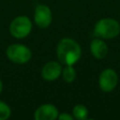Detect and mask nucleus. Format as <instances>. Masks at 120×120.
<instances>
[{
  "label": "nucleus",
  "instance_id": "obj_14",
  "mask_svg": "<svg viewBox=\"0 0 120 120\" xmlns=\"http://www.w3.org/2000/svg\"><path fill=\"white\" fill-rule=\"evenodd\" d=\"M2 89H3V83H2V81L0 80V93L2 92Z\"/></svg>",
  "mask_w": 120,
  "mask_h": 120
},
{
  "label": "nucleus",
  "instance_id": "obj_12",
  "mask_svg": "<svg viewBox=\"0 0 120 120\" xmlns=\"http://www.w3.org/2000/svg\"><path fill=\"white\" fill-rule=\"evenodd\" d=\"M11 114V110L9 106L4 101L0 100V120L8 119Z\"/></svg>",
  "mask_w": 120,
  "mask_h": 120
},
{
  "label": "nucleus",
  "instance_id": "obj_6",
  "mask_svg": "<svg viewBox=\"0 0 120 120\" xmlns=\"http://www.w3.org/2000/svg\"><path fill=\"white\" fill-rule=\"evenodd\" d=\"M34 19L36 24L38 27L40 28L48 27L51 24L52 19V15L50 8L46 5H38L35 9Z\"/></svg>",
  "mask_w": 120,
  "mask_h": 120
},
{
  "label": "nucleus",
  "instance_id": "obj_5",
  "mask_svg": "<svg viewBox=\"0 0 120 120\" xmlns=\"http://www.w3.org/2000/svg\"><path fill=\"white\" fill-rule=\"evenodd\" d=\"M118 76L117 73L112 68L104 69L98 78V84L103 92H111L117 85Z\"/></svg>",
  "mask_w": 120,
  "mask_h": 120
},
{
  "label": "nucleus",
  "instance_id": "obj_9",
  "mask_svg": "<svg viewBox=\"0 0 120 120\" xmlns=\"http://www.w3.org/2000/svg\"><path fill=\"white\" fill-rule=\"evenodd\" d=\"M90 51L97 59H103L108 54V46L100 38H94L90 43Z\"/></svg>",
  "mask_w": 120,
  "mask_h": 120
},
{
  "label": "nucleus",
  "instance_id": "obj_10",
  "mask_svg": "<svg viewBox=\"0 0 120 120\" xmlns=\"http://www.w3.org/2000/svg\"><path fill=\"white\" fill-rule=\"evenodd\" d=\"M62 76L66 82H72L76 78V70L72 67V65H66L64 69L62 70Z\"/></svg>",
  "mask_w": 120,
  "mask_h": 120
},
{
  "label": "nucleus",
  "instance_id": "obj_3",
  "mask_svg": "<svg viewBox=\"0 0 120 120\" xmlns=\"http://www.w3.org/2000/svg\"><path fill=\"white\" fill-rule=\"evenodd\" d=\"M7 56L13 63L24 64L30 60L32 53L30 49L22 44H11L7 49Z\"/></svg>",
  "mask_w": 120,
  "mask_h": 120
},
{
  "label": "nucleus",
  "instance_id": "obj_8",
  "mask_svg": "<svg viewBox=\"0 0 120 120\" xmlns=\"http://www.w3.org/2000/svg\"><path fill=\"white\" fill-rule=\"evenodd\" d=\"M62 73V67L56 61H50L44 65L41 70V76L46 81H54Z\"/></svg>",
  "mask_w": 120,
  "mask_h": 120
},
{
  "label": "nucleus",
  "instance_id": "obj_7",
  "mask_svg": "<svg viewBox=\"0 0 120 120\" xmlns=\"http://www.w3.org/2000/svg\"><path fill=\"white\" fill-rule=\"evenodd\" d=\"M58 110L52 104H42L34 113L36 120H54L58 117Z\"/></svg>",
  "mask_w": 120,
  "mask_h": 120
},
{
  "label": "nucleus",
  "instance_id": "obj_1",
  "mask_svg": "<svg viewBox=\"0 0 120 120\" xmlns=\"http://www.w3.org/2000/svg\"><path fill=\"white\" fill-rule=\"evenodd\" d=\"M57 58L64 65H74L81 57L82 51L80 45L69 38L61 39L56 49Z\"/></svg>",
  "mask_w": 120,
  "mask_h": 120
},
{
  "label": "nucleus",
  "instance_id": "obj_2",
  "mask_svg": "<svg viewBox=\"0 0 120 120\" xmlns=\"http://www.w3.org/2000/svg\"><path fill=\"white\" fill-rule=\"evenodd\" d=\"M94 33L98 38L111 39L120 33V24L114 19L104 18L97 22L94 27Z\"/></svg>",
  "mask_w": 120,
  "mask_h": 120
},
{
  "label": "nucleus",
  "instance_id": "obj_13",
  "mask_svg": "<svg viewBox=\"0 0 120 120\" xmlns=\"http://www.w3.org/2000/svg\"><path fill=\"white\" fill-rule=\"evenodd\" d=\"M58 119H61V120H72L73 119V116H71L70 114L67 113V112H62L60 114H58Z\"/></svg>",
  "mask_w": 120,
  "mask_h": 120
},
{
  "label": "nucleus",
  "instance_id": "obj_11",
  "mask_svg": "<svg viewBox=\"0 0 120 120\" xmlns=\"http://www.w3.org/2000/svg\"><path fill=\"white\" fill-rule=\"evenodd\" d=\"M73 116L78 120H84L88 116V110L82 104H78L73 108Z\"/></svg>",
  "mask_w": 120,
  "mask_h": 120
},
{
  "label": "nucleus",
  "instance_id": "obj_4",
  "mask_svg": "<svg viewBox=\"0 0 120 120\" xmlns=\"http://www.w3.org/2000/svg\"><path fill=\"white\" fill-rule=\"evenodd\" d=\"M32 29V22L26 16H18L10 23V34L16 38H23L29 35Z\"/></svg>",
  "mask_w": 120,
  "mask_h": 120
}]
</instances>
